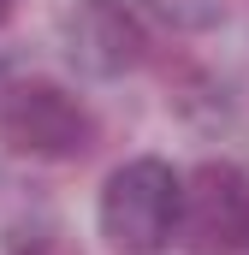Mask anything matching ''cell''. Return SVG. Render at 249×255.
<instances>
[{"label": "cell", "instance_id": "1", "mask_svg": "<svg viewBox=\"0 0 249 255\" xmlns=\"http://www.w3.org/2000/svg\"><path fill=\"white\" fill-rule=\"evenodd\" d=\"M178 208H184V178L154 160L136 154L107 172L101 184V238L113 255H160L178 238Z\"/></svg>", "mask_w": 249, "mask_h": 255}, {"label": "cell", "instance_id": "2", "mask_svg": "<svg viewBox=\"0 0 249 255\" xmlns=\"http://www.w3.org/2000/svg\"><path fill=\"white\" fill-rule=\"evenodd\" d=\"M0 142L24 160H77L95 142V119L71 89L30 77L0 95Z\"/></svg>", "mask_w": 249, "mask_h": 255}, {"label": "cell", "instance_id": "3", "mask_svg": "<svg viewBox=\"0 0 249 255\" xmlns=\"http://www.w3.org/2000/svg\"><path fill=\"white\" fill-rule=\"evenodd\" d=\"M178 244L190 255H244L249 250V172L232 160H202L184 178Z\"/></svg>", "mask_w": 249, "mask_h": 255}, {"label": "cell", "instance_id": "4", "mask_svg": "<svg viewBox=\"0 0 249 255\" xmlns=\"http://www.w3.org/2000/svg\"><path fill=\"white\" fill-rule=\"evenodd\" d=\"M60 42L65 60L89 77H124L148 54V36L124 0H71L60 18Z\"/></svg>", "mask_w": 249, "mask_h": 255}, {"label": "cell", "instance_id": "5", "mask_svg": "<svg viewBox=\"0 0 249 255\" xmlns=\"http://www.w3.org/2000/svg\"><path fill=\"white\" fill-rule=\"evenodd\" d=\"M6 255H77V244L54 220H24V226L6 232Z\"/></svg>", "mask_w": 249, "mask_h": 255}, {"label": "cell", "instance_id": "6", "mask_svg": "<svg viewBox=\"0 0 249 255\" xmlns=\"http://www.w3.org/2000/svg\"><path fill=\"white\" fill-rule=\"evenodd\" d=\"M160 24H172V30H214L220 18H226V0H142Z\"/></svg>", "mask_w": 249, "mask_h": 255}, {"label": "cell", "instance_id": "7", "mask_svg": "<svg viewBox=\"0 0 249 255\" xmlns=\"http://www.w3.org/2000/svg\"><path fill=\"white\" fill-rule=\"evenodd\" d=\"M12 6H18V0H0V24H6V18H12Z\"/></svg>", "mask_w": 249, "mask_h": 255}]
</instances>
